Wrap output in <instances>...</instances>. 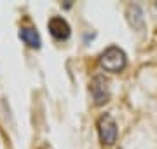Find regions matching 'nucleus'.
<instances>
[{
	"instance_id": "f03ea898",
	"label": "nucleus",
	"mask_w": 157,
	"mask_h": 149,
	"mask_svg": "<svg viewBox=\"0 0 157 149\" xmlns=\"http://www.w3.org/2000/svg\"><path fill=\"white\" fill-rule=\"evenodd\" d=\"M98 133H100V140L105 146H113L117 140L119 130H117V123L110 114H103L98 119Z\"/></svg>"
},
{
	"instance_id": "20e7f679",
	"label": "nucleus",
	"mask_w": 157,
	"mask_h": 149,
	"mask_svg": "<svg viewBox=\"0 0 157 149\" xmlns=\"http://www.w3.org/2000/svg\"><path fill=\"white\" fill-rule=\"evenodd\" d=\"M47 28H49L51 35L56 40H67L70 37V25L65 18L61 16H52L47 23Z\"/></svg>"
},
{
	"instance_id": "423d86ee",
	"label": "nucleus",
	"mask_w": 157,
	"mask_h": 149,
	"mask_svg": "<svg viewBox=\"0 0 157 149\" xmlns=\"http://www.w3.org/2000/svg\"><path fill=\"white\" fill-rule=\"evenodd\" d=\"M128 18L131 26L136 30H143L145 28V19H143V11L140 6H129L128 7Z\"/></svg>"
},
{
	"instance_id": "7ed1b4c3",
	"label": "nucleus",
	"mask_w": 157,
	"mask_h": 149,
	"mask_svg": "<svg viewBox=\"0 0 157 149\" xmlns=\"http://www.w3.org/2000/svg\"><path fill=\"white\" fill-rule=\"evenodd\" d=\"M110 83L105 75H94L91 81V95L96 105H105L110 100Z\"/></svg>"
},
{
	"instance_id": "39448f33",
	"label": "nucleus",
	"mask_w": 157,
	"mask_h": 149,
	"mask_svg": "<svg viewBox=\"0 0 157 149\" xmlns=\"http://www.w3.org/2000/svg\"><path fill=\"white\" fill-rule=\"evenodd\" d=\"M19 37H21V40L26 44V46L33 47V49H39L40 46H42V39H40L39 32L35 28H21L19 30Z\"/></svg>"
},
{
	"instance_id": "f257e3e1",
	"label": "nucleus",
	"mask_w": 157,
	"mask_h": 149,
	"mask_svg": "<svg viewBox=\"0 0 157 149\" xmlns=\"http://www.w3.org/2000/svg\"><path fill=\"white\" fill-rule=\"evenodd\" d=\"M126 65H128V56L117 46H110L100 54V67L105 69L107 72L117 74V72L126 69Z\"/></svg>"
}]
</instances>
